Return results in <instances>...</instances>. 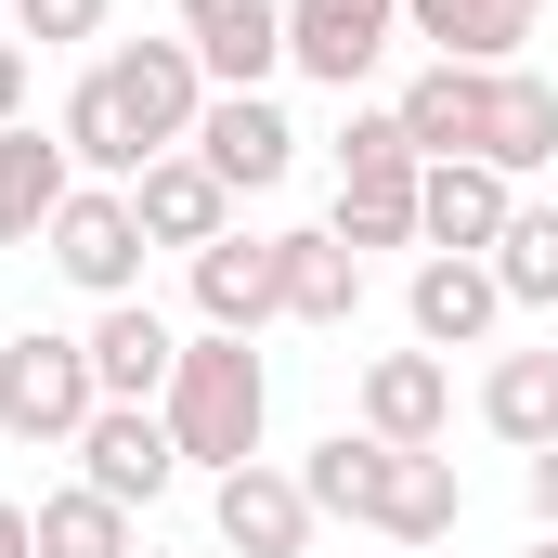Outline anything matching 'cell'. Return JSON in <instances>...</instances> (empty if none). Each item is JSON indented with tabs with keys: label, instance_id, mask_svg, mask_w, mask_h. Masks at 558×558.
<instances>
[{
	"label": "cell",
	"instance_id": "6da1fadb",
	"mask_svg": "<svg viewBox=\"0 0 558 558\" xmlns=\"http://www.w3.org/2000/svg\"><path fill=\"white\" fill-rule=\"evenodd\" d=\"M169 441H182V468H208V481H234V468H260V428H274V377H260V351L247 338H182V377H169Z\"/></svg>",
	"mask_w": 558,
	"mask_h": 558
},
{
	"label": "cell",
	"instance_id": "7a4b0ae2",
	"mask_svg": "<svg viewBox=\"0 0 558 558\" xmlns=\"http://www.w3.org/2000/svg\"><path fill=\"white\" fill-rule=\"evenodd\" d=\"M105 416V377H92V338H65V325H26V338H0V441H78V428Z\"/></svg>",
	"mask_w": 558,
	"mask_h": 558
},
{
	"label": "cell",
	"instance_id": "3957f363",
	"mask_svg": "<svg viewBox=\"0 0 558 558\" xmlns=\"http://www.w3.org/2000/svg\"><path fill=\"white\" fill-rule=\"evenodd\" d=\"M92 78H105V105H118V131H131L143 156H182L195 118H208L195 39H118V52H92Z\"/></svg>",
	"mask_w": 558,
	"mask_h": 558
},
{
	"label": "cell",
	"instance_id": "277c9868",
	"mask_svg": "<svg viewBox=\"0 0 558 558\" xmlns=\"http://www.w3.org/2000/svg\"><path fill=\"white\" fill-rule=\"evenodd\" d=\"M39 260L78 286L92 312H105V299H143V221H131V182H78V195L52 208Z\"/></svg>",
	"mask_w": 558,
	"mask_h": 558
},
{
	"label": "cell",
	"instance_id": "5b68a950",
	"mask_svg": "<svg viewBox=\"0 0 558 558\" xmlns=\"http://www.w3.org/2000/svg\"><path fill=\"white\" fill-rule=\"evenodd\" d=\"M507 221H520V182H507L494 156H428V169H416V247H441V260H494Z\"/></svg>",
	"mask_w": 558,
	"mask_h": 558
},
{
	"label": "cell",
	"instance_id": "8992f818",
	"mask_svg": "<svg viewBox=\"0 0 558 558\" xmlns=\"http://www.w3.org/2000/svg\"><path fill=\"white\" fill-rule=\"evenodd\" d=\"M403 39V0H286V65L325 92H364Z\"/></svg>",
	"mask_w": 558,
	"mask_h": 558
},
{
	"label": "cell",
	"instance_id": "52a82bcc",
	"mask_svg": "<svg viewBox=\"0 0 558 558\" xmlns=\"http://www.w3.org/2000/svg\"><path fill=\"white\" fill-rule=\"evenodd\" d=\"M65 454H78V481H92L105 507H131V520L169 494V481H182V441H169V416H156V403H105V416L78 428Z\"/></svg>",
	"mask_w": 558,
	"mask_h": 558
},
{
	"label": "cell",
	"instance_id": "ba28073f",
	"mask_svg": "<svg viewBox=\"0 0 558 558\" xmlns=\"http://www.w3.org/2000/svg\"><path fill=\"white\" fill-rule=\"evenodd\" d=\"M131 221H143V247H182V260H195V247L234 234V182L182 143V156H156V169L131 182Z\"/></svg>",
	"mask_w": 558,
	"mask_h": 558
},
{
	"label": "cell",
	"instance_id": "9c48e42d",
	"mask_svg": "<svg viewBox=\"0 0 558 558\" xmlns=\"http://www.w3.org/2000/svg\"><path fill=\"white\" fill-rule=\"evenodd\" d=\"M494 78H507V65H441V52H428L416 78L390 92L403 143H416V156H481V131H494Z\"/></svg>",
	"mask_w": 558,
	"mask_h": 558
},
{
	"label": "cell",
	"instance_id": "30bf717a",
	"mask_svg": "<svg viewBox=\"0 0 558 558\" xmlns=\"http://www.w3.org/2000/svg\"><path fill=\"white\" fill-rule=\"evenodd\" d=\"M195 156L234 182V195H274L286 169H299V131H286L274 92H208V118H195Z\"/></svg>",
	"mask_w": 558,
	"mask_h": 558
},
{
	"label": "cell",
	"instance_id": "8fae6325",
	"mask_svg": "<svg viewBox=\"0 0 558 558\" xmlns=\"http://www.w3.org/2000/svg\"><path fill=\"white\" fill-rule=\"evenodd\" d=\"M195 312H208L221 338L286 325V234H221V247H195Z\"/></svg>",
	"mask_w": 558,
	"mask_h": 558
},
{
	"label": "cell",
	"instance_id": "7c38bea8",
	"mask_svg": "<svg viewBox=\"0 0 558 558\" xmlns=\"http://www.w3.org/2000/svg\"><path fill=\"white\" fill-rule=\"evenodd\" d=\"M78 338H92V377H105V403H169V377H182V338H169V312H156V299H105Z\"/></svg>",
	"mask_w": 558,
	"mask_h": 558
},
{
	"label": "cell",
	"instance_id": "4fadbf2b",
	"mask_svg": "<svg viewBox=\"0 0 558 558\" xmlns=\"http://www.w3.org/2000/svg\"><path fill=\"white\" fill-rule=\"evenodd\" d=\"M208 520H221V546L234 558H299L312 546V494H299V468H234V481H208Z\"/></svg>",
	"mask_w": 558,
	"mask_h": 558
},
{
	"label": "cell",
	"instance_id": "5bb4252c",
	"mask_svg": "<svg viewBox=\"0 0 558 558\" xmlns=\"http://www.w3.org/2000/svg\"><path fill=\"white\" fill-rule=\"evenodd\" d=\"M403 325H416V351H481V338L507 325V286H494V260H441V247H428L416 286H403Z\"/></svg>",
	"mask_w": 558,
	"mask_h": 558
},
{
	"label": "cell",
	"instance_id": "9a60e30c",
	"mask_svg": "<svg viewBox=\"0 0 558 558\" xmlns=\"http://www.w3.org/2000/svg\"><path fill=\"white\" fill-rule=\"evenodd\" d=\"M364 428H377L390 454H428V441L454 428V364H441V351H377V364H364Z\"/></svg>",
	"mask_w": 558,
	"mask_h": 558
},
{
	"label": "cell",
	"instance_id": "2e32d148",
	"mask_svg": "<svg viewBox=\"0 0 558 558\" xmlns=\"http://www.w3.org/2000/svg\"><path fill=\"white\" fill-rule=\"evenodd\" d=\"M182 39H195L208 92H260L286 65V0H182Z\"/></svg>",
	"mask_w": 558,
	"mask_h": 558
},
{
	"label": "cell",
	"instance_id": "e0dca14e",
	"mask_svg": "<svg viewBox=\"0 0 558 558\" xmlns=\"http://www.w3.org/2000/svg\"><path fill=\"white\" fill-rule=\"evenodd\" d=\"M65 195H78V156H65V131L13 118V131H0V247H39Z\"/></svg>",
	"mask_w": 558,
	"mask_h": 558
},
{
	"label": "cell",
	"instance_id": "ac0fdd59",
	"mask_svg": "<svg viewBox=\"0 0 558 558\" xmlns=\"http://www.w3.org/2000/svg\"><path fill=\"white\" fill-rule=\"evenodd\" d=\"M416 169L428 156H351L338 169V247H416Z\"/></svg>",
	"mask_w": 558,
	"mask_h": 558
},
{
	"label": "cell",
	"instance_id": "d6986e66",
	"mask_svg": "<svg viewBox=\"0 0 558 558\" xmlns=\"http://www.w3.org/2000/svg\"><path fill=\"white\" fill-rule=\"evenodd\" d=\"M299 494H312V520H364V533H377V507H390V441H377V428L312 441V454H299Z\"/></svg>",
	"mask_w": 558,
	"mask_h": 558
},
{
	"label": "cell",
	"instance_id": "ffe728a7",
	"mask_svg": "<svg viewBox=\"0 0 558 558\" xmlns=\"http://www.w3.org/2000/svg\"><path fill=\"white\" fill-rule=\"evenodd\" d=\"M403 39H428L441 65H520L533 13L520 0H403Z\"/></svg>",
	"mask_w": 558,
	"mask_h": 558
},
{
	"label": "cell",
	"instance_id": "44dd1931",
	"mask_svg": "<svg viewBox=\"0 0 558 558\" xmlns=\"http://www.w3.org/2000/svg\"><path fill=\"white\" fill-rule=\"evenodd\" d=\"M481 156H494L507 182L558 169V78H546V65H507V78H494V131H481Z\"/></svg>",
	"mask_w": 558,
	"mask_h": 558
},
{
	"label": "cell",
	"instance_id": "7402d4cb",
	"mask_svg": "<svg viewBox=\"0 0 558 558\" xmlns=\"http://www.w3.org/2000/svg\"><path fill=\"white\" fill-rule=\"evenodd\" d=\"M481 428L520 441V454H546V441H558V338H546V351H494V377H481Z\"/></svg>",
	"mask_w": 558,
	"mask_h": 558
},
{
	"label": "cell",
	"instance_id": "603a6c76",
	"mask_svg": "<svg viewBox=\"0 0 558 558\" xmlns=\"http://www.w3.org/2000/svg\"><path fill=\"white\" fill-rule=\"evenodd\" d=\"M364 312V247H338L325 221L286 234V325H351Z\"/></svg>",
	"mask_w": 558,
	"mask_h": 558
},
{
	"label": "cell",
	"instance_id": "cb8c5ba5",
	"mask_svg": "<svg viewBox=\"0 0 558 558\" xmlns=\"http://www.w3.org/2000/svg\"><path fill=\"white\" fill-rule=\"evenodd\" d=\"M468 520V481H454V454L428 441V454H390V507H377V533L390 546H441Z\"/></svg>",
	"mask_w": 558,
	"mask_h": 558
},
{
	"label": "cell",
	"instance_id": "d4e9b609",
	"mask_svg": "<svg viewBox=\"0 0 558 558\" xmlns=\"http://www.w3.org/2000/svg\"><path fill=\"white\" fill-rule=\"evenodd\" d=\"M39 558H131V507H105L92 481L39 494Z\"/></svg>",
	"mask_w": 558,
	"mask_h": 558
},
{
	"label": "cell",
	"instance_id": "484cf974",
	"mask_svg": "<svg viewBox=\"0 0 558 558\" xmlns=\"http://www.w3.org/2000/svg\"><path fill=\"white\" fill-rule=\"evenodd\" d=\"M494 286H507V312H558V208H520L494 234Z\"/></svg>",
	"mask_w": 558,
	"mask_h": 558
},
{
	"label": "cell",
	"instance_id": "4316f807",
	"mask_svg": "<svg viewBox=\"0 0 558 558\" xmlns=\"http://www.w3.org/2000/svg\"><path fill=\"white\" fill-rule=\"evenodd\" d=\"M105 13H118V0H13V39H39V52H78V39H105Z\"/></svg>",
	"mask_w": 558,
	"mask_h": 558
},
{
	"label": "cell",
	"instance_id": "83f0119b",
	"mask_svg": "<svg viewBox=\"0 0 558 558\" xmlns=\"http://www.w3.org/2000/svg\"><path fill=\"white\" fill-rule=\"evenodd\" d=\"M351 156H416V143H403V118H390V105H351V131H338V169H351Z\"/></svg>",
	"mask_w": 558,
	"mask_h": 558
},
{
	"label": "cell",
	"instance_id": "f1b7e54d",
	"mask_svg": "<svg viewBox=\"0 0 558 558\" xmlns=\"http://www.w3.org/2000/svg\"><path fill=\"white\" fill-rule=\"evenodd\" d=\"M520 481H533V520L558 533V441H546V454H520Z\"/></svg>",
	"mask_w": 558,
	"mask_h": 558
},
{
	"label": "cell",
	"instance_id": "f546056e",
	"mask_svg": "<svg viewBox=\"0 0 558 558\" xmlns=\"http://www.w3.org/2000/svg\"><path fill=\"white\" fill-rule=\"evenodd\" d=\"M26 118V39H0V131Z\"/></svg>",
	"mask_w": 558,
	"mask_h": 558
},
{
	"label": "cell",
	"instance_id": "4dcf8cb0",
	"mask_svg": "<svg viewBox=\"0 0 558 558\" xmlns=\"http://www.w3.org/2000/svg\"><path fill=\"white\" fill-rule=\"evenodd\" d=\"M0 558H39V507H13V494H0Z\"/></svg>",
	"mask_w": 558,
	"mask_h": 558
},
{
	"label": "cell",
	"instance_id": "1f68e13d",
	"mask_svg": "<svg viewBox=\"0 0 558 558\" xmlns=\"http://www.w3.org/2000/svg\"><path fill=\"white\" fill-rule=\"evenodd\" d=\"M520 558H558V533H533V546H520Z\"/></svg>",
	"mask_w": 558,
	"mask_h": 558
},
{
	"label": "cell",
	"instance_id": "d6a6232c",
	"mask_svg": "<svg viewBox=\"0 0 558 558\" xmlns=\"http://www.w3.org/2000/svg\"><path fill=\"white\" fill-rule=\"evenodd\" d=\"M520 13H546V0H520Z\"/></svg>",
	"mask_w": 558,
	"mask_h": 558
},
{
	"label": "cell",
	"instance_id": "836d02e7",
	"mask_svg": "<svg viewBox=\"0 0 558 558\" xmlns=\"http://www.w3.org/2000/svg\"><path fill=\"white\" fill-rule=\"evenodd\" d=\"M546 325H558V312H546Z\"/></svg>",
	"mask_w": 558,
	"mask_h": 558
}]
</instances>
